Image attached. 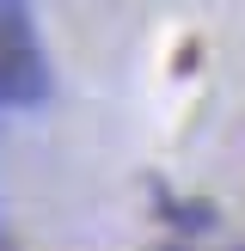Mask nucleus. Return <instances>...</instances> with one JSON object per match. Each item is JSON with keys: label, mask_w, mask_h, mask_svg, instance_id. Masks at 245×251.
Segmentation results:
<instances>
[{"label": "nucleus", "mask_w": 245, "mask_h": 251, "mask_svg": "<svg viewBox=\"0 0 245 251\" xmlns=\"http://www.w3.org/2000/svg\"><path fill=\"white\" fill-rule=\"evenodd\" d=\"M31 25V6L24 0H0V31H24Z\"/></svg>", "instance_id": "nucleus-1"}]
</instances>
